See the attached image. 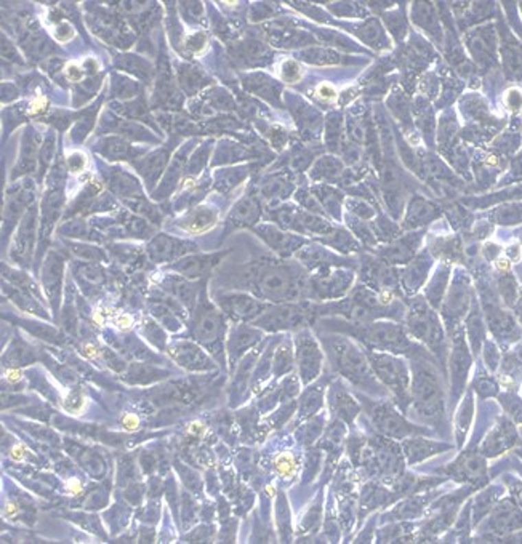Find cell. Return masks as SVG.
Returning a JSON list of instances; mask_svg holds the SVG:
<instances>
[{"label": "cell", "mask_w": 522, "mask_h": 544, "mask_svg": "<svg viewBox=\"0 0 522 544\" xmlns=\"http://www.w3.org/2000/svg\"><path fill=\"white\" fill-rule=\"evenodd\" d=\"M303 58H306L309 62H314V64H335V62L340 61L337 53L328 50H309L306 51V55H303Z\"/></svg>", "instance_id": "obj_33"}, {"label": "cell", "mask_w": 522, "mask_h": 544, "mask_svg": "<svg viewBox=\"0 0 522 544\" xmlns=\"http://www.w3.org/2000/svg\"><path fill=\"white\" fill-rule=\"evenodd\" d=\"M194 45H197V51L201 50L202 47L205 45V36L204 34H196V36H192L190 40H188V47L191 48V50H194Z\"/></svg>", "instance_id": "obj_39"}, {"label": "cell", "mask_w": 522, "mask_h": 544, "mask_svg": "<svg viewBox=\"0 0 522 544\" xmlns=\"http://www.w3.org/2000/svg\"><path fill=\"white\" fill-rule=\"evenodd\" d=\"M292 354H290L288 348H280L277 351V355H275V362H274V373L284 375L287 373L290 368H292Z\"/></svg>", "instance_id": "obj_34"}, {"label": "cell", "mask_w": 522, "mask_h": 544, "mask_svg": "<svg viewBox=\"0 0 522 544\" xmlns=\"http://www.w3.org/2000/svg\"><path fill=\"white\" fill-rule=\"evenodd\" d=\"M260 215L257 202L252 199H245L240 202V204L236 206L233 211V220L239 224H249L255 223Z\"/></svg>", "instance_id": "obj_29"}, {"label": "cell", "mask_w": 522, "mask_h": 544, "mask_svg": "<svg viewBox=\"0 0 522 544\" xmlns=\"http://www.w3.org/2000/svg\"><path fill=\"white\" fill-rule=\"evenodd\" d=\"M409 330L415 338L422 340L427 346H431L436 349V346L441 343L442 333L436 317L428 309L424 303L413 306V309L409 312Z\"/></svg>", "instance_id": "obj_9"}, {"label": "cell", "mask_w": 522, "mask_h": 544, "mask_svg": "<svg viewBox=\"0 0 522 544\" xmlns=\"http://www.w3.org/2000/svg\"><path fill=\"white\" fill-rule=\"evenodd\" d=\"M257 233L264 239V242L271 248L275 250L279 255H282V257L290 255L303 244V240L297 237V235L282 233L274 226H260V228H257Z\"/></svg>", "instance_id": "obj_17"}, {"label": "cell", "mask_w": 522, "mask_h": 544, "mask_svg": "<svg viewBox=\"0 0 522 544\" xmlns=\"http://www.w3.org/2000/svg\"><path fill=\"white\" fill-rule=\"evenodd\" d=\"M428 504V497L427 495H418V497H412L409 501H405L400 504L399 508L394 509V512H391V516H394V519H412L418 517L424 506Z\"/></svg>", "instance_id": "obj_28"}, {"label": "cell", "mask_w": 522, "mask_h": 544, "mask_svg": "<svg viewBox=\"0 0 522 544\" xmlns=\"http://www.w3.org/2000/svg\"><path fill=\"white\" fill-rule=\"evenodd\" d=\"M170 354L177 360L178 365H181L186 370H191V372H207V370H212L215 367L199 346L186 343V341L173 346L170 349Z\"/></svg>", "instance_id": "obj_13"}, {"label": "cell", "mask_w": 522, "mask_h": 544, "mask_svg": "<svg viewBox=\"0 0 522 544\" xmlns=\"http://www.w3.org/2000/svg\"><path fill=\"white\" fill-rule=\"evenodd\" d=\"M72 252H76L77 257L89 258V259H95V258L103 257L100 250H96L93 247H85V245H72Z\"/></svg>", "instance_id": "obj_37"}, {"label": "cell", "mask_w": 522, "mask_h": 544, "mask_svg": "<svg viewBox=\"0 0 522 544\" xmlns=\"http://www.w3.org/2000/svg\"><path fill=\"white\" fill-rule=\"evenodd\" d=\"M436 216V209L433 205H429L427 200L415 199L409 206V215L405 220V226L407 228H415V226H422L429 223V220H433Z\"/></svg>", "instance_id": "obj_23"}, {"label": "cell", "mask_w": 522, "mask_h": 544, "mask_svg": "<svg viewBox=\"0 0 522 544\" xmlns=\"http://www.w3.org/2000/svg\"><path fill=\"white\" fill-rule=\"evenodd\" d=\"M372 451H374V466L383 475H398L402 471V453L393 442L380 439Z\"/></svg>", "instance_id": "obj_14"}, {"label": "cell", "mask_w": 522, "mask_h": 544, "mask_svg": "<svg viewBox=\"0 0 522 544\" xmlns=\"http://www.w3.org/2000/svg\"><path fill=\"white\" fill-rule=\"evenodd\" d=\"M82 71L77 69V66H69L67 67V77L72 80H80L82 79Z\"/></svg>", "instance_id": "obj_42"}, {"label": "cell", "mask_w": 522, "mask_h": 544, "mask_svg": "<svg viewBox=\"0 0 522 544\" xmlns=\"http://www.w3.org/2000/svg\"><path fill=\"white\" fill-rule=\"evenodd\" d=\"M412 373L410 405L420 420L438 426L444 420V396L436 368L427 357L418 355L413 359Z\"/></svg>", "instance_id": "obj_1"}, {"label": "cell", "mask_w": 522, "mask_h": 544, "mask_svg": "<svg viewBox=\"0 0 522 544\" xmlns=\"http://www.w3.org/2000/svg\"><path fill=\"white\" fill-rule=\"evenodd\" d=\"M449 447L439 442H431L423 439V437H407L402 444V450L405 458H407L409 464H417L420 461L429 458V456L441 453V451L447 450Z\"/></svg>", "instance_id": "obj_16"}, {"label": "cell", "mask_w": 522, "mask_h": 544, "mask_svg": "<svg viewBox=\"0 0 522 544\" xmlns=\"http://www.w3.org/2000/svg\"><path fill=\"white\" fill-rule=\"evenodd\" d=\"M84 163H85L84 157L79 156V154H72L71 158H69V165H71L72 170H76V172L80 170V168L84 167Z\"/></svg>", "instance_id": "obj_41"}, {"label": "cell", "mask_w": 522, "mask_h": 544, "mask_svg": "<svg viewBox=\"0 0 522 544\" xmlns=\"http://www.w3.org/2000/svg\"><path fill=\"white\" fill-rule=\"evenodd\" d=\"M322 396H324L322 386H311L304 391L302 401H299V410H298L302 420L313 416L314 413L322 407Z\"/></svg>", "instance_id": "obj_25"}, {"label": "cell", "mask_w": 522, "mask_h": 544, "mask_svg": "<svg viewBox=\"0 0 522 544\" xmlns=\"http://www.w3.org/2000/svg\"><path fill=\"white\" fill-rule=\"evenodd\" d=\"M218 303L226 314L238 320H255L268 309V306L261 303L258 298L249 295H221Z\"/></svg>", "instance_id": "obj_11"}, {"label": "cell", "mask_w": 522, "mask_h": 544, "mask_svg": "<svg viewBox=\"0 0 522 544\" xmlns=\"http://www.w3.org/2000/svg\"><path fill=\"white\" fill-rule=\"evenodd\" d=\"M34 239H36V211L31 210L24 216L21 228H19L16 247H14L16 261H29V255H31L34 247Z\"/></svg>", "instance_id": "obj_19"}, {"label": "cell", "mask_w": 522, "mask_h": 544, "mask_svg": "<svg viewBox=\"0 0 522 544\" xmlns=\"http://www.w3.org/2000/svg\"><path fill=\"white\" fill-rule=\"evenodd\" d=\"M218 258L220 255H216V257H214V255H209V257H205V255L204 257H190L178 261L173 269L186 277H199L209 271L214 264L218 263Z\"/></svg>", "instance_id": "obj_20"}, {"label": "cell", "mask_w": 522, "mask_h": 544, "mask_svg": "<svg viewBox=\"0 0 522 544\" xmlns=\"http://www.w3.org/2000/svg\"><path fill=\"white\" fill-rule=\"evenodd\" d=\"M299 74H302V72H299V67H298L297 62H293V61L284 62L282 77H284L285 80H287V82H295L299 77Z\"/></svg>", "instance_id": "obj_38"}, {"label": "cell", "mask_w": 522, "mask_h": 544, "mask_svg": "<svg viewBox=\"0 0 522 544\" xmlns=\"http://www.w3.org/2000/svg\"><path fill=\"white\" fill-rule=\"evenodd\" d=\"M247 276L250 290L264 300H298L304 292L302 274L290 264L261 263L250 268Z\"/></svg>", "instance_id": "obj_2"}, {"label": "cell", "mask_w": 522, "mask_h": 544, "mask_svg": "<svg viewBox=\"0 0 522 544\" xmlns=\"http://www.w3.org/2000/svg\"><path fill=\"white\" fill-rule=\"evenodd\" d=\"M196 250L194 244L190 242H183L180 239H173L168 237V235H159L149 244L148 253L149 258L156 263H167V261H175L183 255L191 253Z\"/></svg>", "instance_id": "obj_12"}, {"label": "cell", "mask_w": 522, "mask_h": 544, "mask_svg": "<svg viewBox=\"0 0 522 544\" xmlns=\"http://www.w3.org/2000/svg\"><path fill=\"white\" fill-rule=\"evenodd\" d=\"M260 340V333L257 331L245 329V327H240L233 333V338L229 341V357L233 360V364L239 359V355L247 351V348L257 343Z\"/></svg>", "instance_id": "obj_22"}, {"label": "cell", "mask_w": 522, "mask_h": 544, "mask_svg": "<svg viewBox=\"0 0 522 544\" xmlns=\"http://www.w3.org/2000/svg\"><path fill=\"white\" fill-rule=\"evenodd\" d=\"M326 242L330 245V247L345 250V252H350V250H356V242L352 240V237L345 230H337V233L328 234V239H326Z\"/></svg>", "instance_id": "obj_32"}, {"label": "cell", "mask_w": 522, "mask_h": 544, "mask_svg": "<svg viewBox=\"0 0 522 544\" xmlns=\"http://www.w3.org/2000/svg\"><path fill=\"white\" fill-rule=\"evenodd\" d=\"M321 432H322V420H317V418H314V420L308 421L303 427H299L298 432H297V437H298V440L302 442V444L309 445V444H313V442L317 439Z\"/></svg>", "instance_id": "obj_31"}, {"label": "cell", "mask_w": 522, "mask_h": 544, "mask_svg": "<svg viewBox=\"0 0 522 544\" xmlns=\"http://www.w3.org/2000/svg\"><path fill=\"white\" fill-rule=\"evenodd\" d=\"M370 418L374 423L376 431L380 434H383L389 439L400 440L407 439V437H415L420 434H431V431L428 427L412 425V423L405 420L399 412H396V408L388 402L375 403L370 410Z\"/></svg>", "instance_id": "obj_5"}, {"label": "cell", "mask_w": 522, "mask_h": 544, "mask_svg": "<svg viewBox=\"0 0 522 544\" xmlns=\"http://www.w3.org/2000/svg\"><path fill=\"white\" fill-rule=\"evenodd\" d=\"M168 288L170 292L175 295L178 300L181 303H185L186 306H192L196 300V287L191 285L185 281H180V279H170L168 281Z\"/></svg>", "instance_id": "obj_30"}, {"label": "cell", "mask_w": 522, "mask_h": 544, "mask_svg": "<svg viewBox=\"0 0 522 544\" xmlns=\"http://www.w3.org/2000/svg\"><path fill=\"white\" fill-rule=\"evenodd\" d=\"M369 362L376 378L388 388L402 410L410 405V372L402 360L389 354H369Z\"/></svg>", "instance_id": "obj_4"}, {"label": "cell", "mask_w": 522, "mask_h": 544, "mask_svg": "<svg viewBox=\"0 0 522 544\" xmlns=\"http://www.w3.org/2000/svg\"><path fill=\"white\" fill-rule=\"evenodd\" d=\"M297 362L304 384H309L321 373L322 353L309 333H302L297 338Z\"/></svg>", "instance_id": "obj_10"}, {"label": "cell", "mask_w": 522, "mask_h": 544, "mask_svg": "<svg viewBox=\"0 0 522 544\" xmlns=\"http://www.w3.org/2000/svg\"><path fill=\"white\" fill-rule=\"evenodd\" d=\"M215 223H216V213L214 210L204 206V209H197L194 211H191V213L181 221V228L185 229L186 233L201 234L209 230Z\"/></svg>", "instance_id": "obj_21"}, {"label": "cell", "mask_w": 522, "mask_h": 544, "mask_svg": "<svg viewBox=\"0 0 522 544\" xmlns=\"http://www.w3.org/2000/svg\"><path fill=\"white\" fill-rule=\"evenodd\" d=\"M328 354L332 357V365L341 377H345L348 381H351L362 391H367L375 396L383 394V389L380 388L376 381V375L372 370L369 359L361 353L359 349L354 348L350 341L346 340H332L327 341Z\"/></svg>", "instance_id": "obj_3"}, {"label": "cell", "mask_w": 522, "mask_h": 544, "mask_svg": "<svg viewBox=\"0 0 522 544\" xmlns=\"http://www.w3.org/2000/svg\"><path fill=\"white\" fill-rule=\"evenodd\" d=\"M223 335L225 320L221 317L220 311H216L215 306H212L209 301H201L194 319L196 340L204 344L205 348H209L212 353H218V351H221Z\"/></svg>", "instance_id": "obj_6"}, {"label": "cell", "mask_w": 522, "mask_h": 544, "mask_svg": "<svg viewBox=\"0 0 522 544\" xmlns=\"http://www.w3.org/2000/svg\"><path fill=\"white\" fill-rule=\"evenodd\" d=\"M82 276L85 277L87 282L93 283V285H101V283L104 282V276H103V271L95 266H84L80 269Z\"/></svg>", "instance_id": "obj_35"}, {"label": "cell", "mask_w": 522, "mask_h": 544, "mask_svg": "<svg viewBox=\"0 0 522 544\" xmlns=\"http://www.w3.org/2000/svg\"><path fill=\"white\" fill-rule=\"evenodd\" d=\"M317 95H319V96H321V98H322V99H327V101H328V99H333V98H335V96H337V93H335V90H333V88H332V86H330V85H326V84H324V85H321V86H319V90H317Z\"/></svg>", "instance_id": "obj_40"}, {"label": "cell", "mask_w": 522, "mask_h": 544, "mask_svg": "<svg viewBox=\"0 0 522 544\" xmlns=\"http://www.w3.org/2000/svg\"><path fill=\"white\" fill-rule=\"evenodd\" d=\"M330 407L335 412V415L346 423H352L361 410L357 402L351 397V394L345 388H341L340 384H335V386L330 388Z\"/></svg>", "instance_id": "obj_18"}, {"label": "cell", "mask_w": 522, "mask_h": 544, "mask_svg": "<svg viewBox=\"0 0 522 544\" xmlns=\"http://www.w3.org/2000/svg\"><path fill=\"white\" fill-rule=\"evenodd\" d=\"M275 468H277L279 474L280 475H288L293 473L295 469V464H293V458L290 455H282L280 458L275 461Z\"/></svg>", "instance_id": "obj_36"}, {"label": "cell", "mask_w": 522, "mask_h": 544, "mask_svg": "<svg viewBox=\"0 0 522 544\" xmlns=\"http://www.w3.org/2000/svg\"><path fill=\"white\" fill-rule=\"evenodd\" d=\"M308 314L309 311L303 306L282 305L279 307H271V309L268 307L263 314L253 320V324L271 331L287 330L303 325L308 320Z\"/></svg>", "instance_id": "obj_8"}, {"label": "cell", "mask_w": 522, "mask_h": 544, "mask_svg": "<svg viewBox=\"0 0 522 544\" xmlns=\"http://www.w3.org/2000/svg\"><path fill=\"white\" fill-rule=\"evenodd\" d=\"M417 244H418V237L412 235V237L399 240L398 244H394L393 247L386 250L383 255L391 263H405L412 258L415 248H417Z\"/></svg>", "instance_id": "obj_26"}, {"label": "cell", "mask_w": 522, "mask_h": 544, "mask_svg": "<svg viewBox=\"0 0 522 544\" xmlns=\"http://www.w3.org/2000/svg\"><path fill=\"white\" fill-rule=\"evenodd\" d=\"M482 471H484V466H482L481 460L475 458V456H463L460 461L447 468V474L451 473L460 479H475L482 474Z\"/></svg>", "instance_id": "obj_24"}, {"label": "cell", "mask_w": 522, "mask_h": 544, "mask_svg": "<svg viewBox=\"0 0 522 544\" xmlns=\"http://www.w3.org/2000/svg\"><path fill=\"white\" fill-rule=\"evenodd\" d=\"M357 335L365 344H369L374 349L393 351V353H407V351L415 349L404 330L399 325L388 324V322H380V324L367 327L364 331Z\"/></svg>", "instance_id": "obj_7"}, {"label": "cell", "mask_w": 522, "mask_h": 544, "mask_svg": "<svg viewBox=\"0 0 522 544\" xmlns=\"http://www.w3.org/2000/svg\"><path fill=\"white\" fill-rule=\"evenodd\" d=\"M352 281V276L350 272L338 271L335 274H328V276L316 277L311 282V292L314 296L327 298V300H333V298L343 295L350 287Z\"/></svg>", "instance_id": "obj_15"}, {"label": "cell", "mask_w": 522, "mask_h": 544, "mask_svg": "<svg viewBox=\"0 0 522 544\" xmlns=\"http://www.w3.org/2000/svg\"><path fill=\"white\" fill-rule=\"evenodd\" d=\"M61 276L63 272L60 271V261H58V258H53L52 255L50 261H47L45 272H43V282H45L47 293H50L53 300H58V293H60V285H61Z\"/></svg>", "instance_id": "obj_27"}]
</instances>
